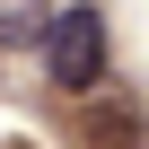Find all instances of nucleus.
<instances>
[{"instance_id": "nucleus-1", "label": "nucleus", "mask_w": 149, "mask_h": 149, "mask_svg": "<svg viewBox=\"0 0 149 149\" xmlns=\"http://www.w3.org/2000/svg\"><path fill=\"white\" fill-rule=\"evenodd\" d=\"M44 79L61 97H97L105 88V9L97 0L53 9V26H44Z\"/></svg>"}, {"instance_id": "nucleus-2", "label": "nucleus", "mask_w": 149, "mask_h": 149, "mask_svg": "<svg viewBox=\"0 0 149 149\" xmlns=\"http://www.w3.org/2000/svg\"><path fill=\"white\" fill-rule=\"evenodd\" d=\"M44 26H53V0H0V44H44Z\"/></svg>"}]
</instances>
